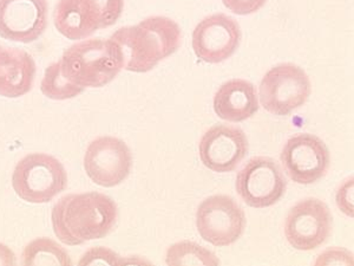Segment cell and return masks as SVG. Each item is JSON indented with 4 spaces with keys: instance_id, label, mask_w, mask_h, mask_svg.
Returning <instances> with one entry per match:
<instances>
[{
    "instance_id": "cell-1",
    "label": "cell",
    "mask_w": 354,
    "mask_h": 266,
    "mask_svg": "<svg viewBox=\"0 0 354 266\" xmlns=\"http://www.w3.org/2000/svg\"><path fill=\"white\" fill-rule=\"evenodd\" d=\"M117 219L116 202L98 192L64 195L51 212L53 232L68 246L104 238L116 225Z\"/></svg>"
},
{
    "instance_id": "cell-2",
    "label": "cell",
    "mask_w": 354,
    "mask_h": 266,
    "mask_svg": "<svg viewBox=\"0 0 354 266\" xmlns=\"http://www.w3.org/2000/svg\"><path fill=\"white\" fill-rule=\"evenodd\" d=\"M110 39L121 48L125 70L148 73L180 48L182 31L173 19L153 16L133 26L118 28Z\"/></svg>"
},
{
    "instance_id": "cell-3",
    "label": "cell",
    "mask_w": 354,
    "mask_h": 266,
    "mask_svg": "<svg viewBox=\"0 0 354 266\" xmlns=\"http://www.w3.org/2000/svg\"><path fill=\"white\" fill-rule=\"evenodd\" d=\"M59 62L68 81L83 88L109 85L124 69L121 48L110 38L78 42L65 50Z\"/></svg>"
},
{
    "instance_id": "cell-4",
    "label": "cell",
    "mask_w": 354,
    "mask_h": 266,
    "mask_svg": "<svg viewBox=\"0 0 354 266\" xmlns=\"http://www.w3.org/2000/svg\"><path fill=\"white\" fill-rule=\"evenodd\" d=\"M68 186V174L58 159L45 153L28 154L18 162L12 174L17 195L30 204H46Z\"/></svg>"
},
{
    "instance_id": "cell-5",
    "label": "cell",
    "mask_w": 354,
    "mask_h": 266,
    "mask_svg": "<svg viewBox=\"0 0 354 266\" xmlns=\"http://www.w3.org/2000/svg\"><path fill=\"white\" fill-rule=\"evenodd\" d=\"M312 93L310 77L298 65H275L260 83L259 98L262 107L275 116H287L306 103Z\"/></svg>"
},
{
    "instance_id": "cell-6",
    "label": "cell",
    "mask_w": 354,
    "mask_h": 266,
    "mask_svg": "<svg viewBox=\"0 0 354 266\" xmlns=\"http://www.w3.org/2000/svg\"><path fill=\"white\" fill-rule=\"evenodd\" d=\"M196 227L201 238L212 245H233L245 231V212L232 197L212 195L198 206Z\"/></svg>"
},
{
    "instance_id": "cell-7",
    "label": "cell",
    "mask_w": 354,
    "mask_h": 266,
    "mask_svg": "<svg viewBox=\"0 0 354 266\" xmlns=\"http://www.w3.org/2000/svg\"><path fill=\"white\" fill-rule=\"evenodd\" d=\"M235 186L245 204L253 209H266L285 195L287 180L272 157H257L242 167Z\"/></svg>"
},
{
    "instance_id": "cell-8",
    "label": "cell",
    "mask_w": 354,
    "mask_h": 266,
    "mask_svg": "<svg viewBox=\"0 0 354 266\" xmlns=\"http://www.w3.org/2000/svg\"><path fill=\"white\" fill-rule=\"evenodd\" d=\"M133 168V154L118 137L95 139L85 150V173L96 185L115 187L129 177Z\"/></svg>"
},
{
    "instance_id": "cell-9",
    "label": "cell",
    "mask_w": 354,
    "mask_h": 266,
    "mask_svg": "<svg viewBox=\"0 0 354 266\" xmlns=\"http://www.w3.org/2000/svg\"><path fill=\"white\" fill-rule=\"evenodd\" d=\"M330 231L332 214L326 204L319 199H304L287 214L285 236L295 250L318 249L328 239Z\"/></svg>"
},
{
    "instance_id": "cell-10",
    "label": "cell",
    "mask_w": 354,
    "mask_h": 266,
    "mask_svg": "<svg viewBox=\"0 0 354 266\" xmlns=\"http://www.w3.org/2000/svg\"><path fill=\"white\" fill-rule=\"evenodd\" d=\"M282 166L292 181L310 185L325 177L330 167V150L322 139L312 134L290 137L282 150Z\"/></svg>"
},
{
    "instance_id": "cell-11",
    "label": "cell",
    "mask_w": 354,
    "mask_h": 266,
    "mask_svg": "<svg viewBox=\"0 0 354 266\" xmlns=\"http://www.w3.org/2000/svg\"><path fill=\"white\" fill-rule=\"evenodd\" d=\"M238 21L225 13L202 19L193 33L195 55L205 63H221L233 56L241 42Z\"/></svg>"
},
{
    "instance_id": "cell-12",
    "label": "cell",
    "mask_w": 354,
    "mask_h": 266,
    "mask_svg": "<svg viewBox=\"0 0 354 266\" xmlns=\"http://www.w3.org/2000/svg\"><path fill=\"white\" fill-rule=\"evenodd\" d=\"M48 0H0V37L32 43L48 28Z\"/></svg>"
},
{
    "instance_id": "cell-13",
    "label": "cell",
    "mask_w": 354,
    "mask_h": 266,
    "mask_svg": "<svg viewBox=\"0 0 354 266\" xmlns=\"http://www.w3.org/2000/svg\"><path fill=\"white\" fill-rule=\"evenodd\" d=\"M248 139L238 127L216 125L207 130L198 145L200 159L216 173L233 172L248 154Z\"/></svg>"
},
{
    "instance_id": "cell-14",
    "label": "cell",
    "mask_w": 354,
    "mask_h": 266,
    "mask_svg": "<svg viewBox=\"0 0 354 266\" xmlns=\"http://www.w3.org/2000/svg\"><path fill=\"white\" fill-rule=\"evenodd\" d=\"M57 31L70 41H81L97 30L106 28L93 0H59L53 12Z\"/></svg>"
},
{
    "instance_id": "cell-15",
    "label": "cell",
    "mask_w": 354,
    "mask_h": 266,
    "mask_svg": "<svg viewBox=\"0 0 354 266\" xmlns=\"http://www.w3.org/2000/svg\"><path fill=\"white\" fill-rule=\"evenodd\" d=\"M36 63L21 48L0 45V96L17 98L32 89Z\"/></svg>"
},
{
    "instance_id": "cell-16",
    "label": "cell",
    "mask_w": 354,
    "mask_h": 266,
    "mask_svg": "<svg viewBox=\"0 0 354 266\" xmlns=\"http://www.w3.org/2000/svg\"><path fill=\"white\" fill-rule=\"evenodd\" d=\"M214 110L225 121H245L258 113L257 89L253 83L241 78L225 82L214 96Z\"/></svg>"
},
{
    "instance_id": "cell-17",
    "label": "cell",
    "mask_w": 354,
    "mask_h": 266,
    "mask_svg": "<svg viewBox=\"0 0 354 266\" xmlns=\"http://www.w3.org/2000/svg\"><path fill=\"white\" fill-rule=\"evenodd\" d=\"M23 265H73L63 246L50 238H37L25 247L21 254Z\"/></svg>"
},
{
    "instance_id": "cell-18",
    "label": "cell",
    "mask_w": 354,
    "mask_h": 266,
    "mask_svg": "<svg viewBox=\"0 0 354 266\" xmlns=\"http://www.w3.org/2000/svg\"><path fill=\"white\" fill-rule=\"evenodd\" d=\"M167 265H220L221 262L212 251L196 242H176L170 246L165 254Z\"/></svg>"
},
{
    "instance_id": "cell-19",
    "label": "cell",
    "mask_w": 354,
    "mask_h": 266,
    "mask_svg": "<svg viewBox=\"0 0 354 266\" xmlns=\"http://www.w3.org/2000/svg\"><path fill=\"white\" fill-rule=\"evenodd\" d=\"M41 93L55 101H64L81 95L85 88L68 81L62 73L61 62H55L45 70L41 83Z\"/></svg>"
},
{
    "instance_id": "cell-20",
    "label": "cell",
    "mask_w": 354,
    "mask_h": 266,
    "mask_svg": "<svg viewBox=\"0 0 354 266\" xmlns=\"http://www.w3.org/2000/svg\"><path fill=\"white\" fill-rule=\"evenodd\" d=\"M124 260L113 250L106 247H93L84 254L80 260V265H93V264H109V265H120Z\"/></svg>"
},
{
    "instance_id": "cell-21",
    "label": "cell",
    "mask_w": 354,
    "mask_h": 266,
    "mask_svg": "<svg viewBox=\"0 0 354 266\" xmlns=\"http://www.w3.org/2000/svg\"><path fill=\"white\" fill-rule=\"evenodd\" d=\"M101 11L105 26L109 28L115 24L124 8V0H93Z\"/></svg>"
},
{
    "instance_id": "cell-22",
    "label": "cell",
    "mask_w": 354,
    "mask_h": 266,
    "mask_svg": "<svg viewBox=\"0 0 354 266\" xmlns=\"http://www.w3.org/2000/svg\"><path fill=\"white\" fill-rule=\"evenodd\" d=\"M266 1L267 0H222L225 8L240 16L258 12L259 10L266 4Z\"/></svg>"
},
{
    "instance_id": "cell-23",
    "label": "cell",
    "mask_w": 354,
    "mask_h": 266,
    "mask_svg": "<svg viewBox=\"0 0 354 266\" xmlns=\"http://www.w3.org/2000/svg\"><path fill=\"white\" fill-rule=\"evenodd\" d=\"M315 265H330V264H344V265H352L353 264V256L348 251L344 249H330L319 256Z\"/></svg>"
},
{
    "instance_id": "cell-24",
    "label": "cell",
    "mask_w": 354,
    "mask_h": 266,
    "mask_svg": "<svg viewBox=\"0 0 354 266\" xmlns=\"http://www.w3.org/2000/svg\"><path fill=\"white\" fill-rule=\"evenodd\" d=\"M337 205L344 213L353 218V177L340 186L337 193Z\"/></svg>"
},
{
    "instance_id": "cell-25",
    "label": "cell",
    "mask_w": 354,
    "mask_h": 266,
    "mask_svg": "<svg viewBox=\"0 0 354 266\" xmlns=\"http://www.w3.org/2000/svg\"><path fill=\"white\" fill-rule=\"evenodd\" d=\"M16 264V256L13 251L0 242V265H15Z\"/></svg>"
}]
</instances>
